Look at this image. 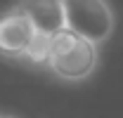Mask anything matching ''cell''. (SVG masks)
Returning <instances> with one entry per match:
<instances>
[{
  "label": "cell",
  "mask_w": 123,
  "mask_h": 118,
  "mask_svg": "<svg viewBox=\"0 0 123 118\" xmlns=\"http://www.w3.org/2000/svg\"><path fill=\"white\" fill-rule=\"evenodd\" d=\"M47 66L62 80L69 83L85 80L97 66V45L74 31L64 29L52 35Z\"/></svg>",
  "instance_id": "cell-1"
},
{
  "label": "cell",
  "mask_w": 123,
  "mask_h": 118,
  "mask_svg": "<svg viewBox=\"0 0 123 118\" xmlns=\"http://www.w3.org/2000/svg\"><path fill=\"white\" fill-rule=\"evenodd\" d=\"M66 29L99 45L114 33L116 19L107 0H64Z\"/></svg>",
  "instance_id": "cell-2"
},
{
  "label": "cell",
  "mask_w": 123,
  "mask_h": 118,
  "mask_svg": "<svg viewBox=\"0 0 123 118\" xmlns=\"http://www.w3.org/2000/svg\"><path fill=\"white\" fill-rule=\"evenodd\" d=\"M36 26L19 7L0 14V54L5 57H24L29 45L36 38Z\"/></svg>",
  "instance_id": "cell-3"
},
{
  "label": "cell",
  "mask_w": 123,
  "mask_h": 118,
  "mask_svg": "<svg viewBox=\"0 0 123 118\" xmlns=\"http://www.w3.org/2000/svg\"><path fill=\"white\" fill-rule=\"evenodd\" d=\"M17 7L33 21L38 33L55 35L66 29L64 0H19Z\"/></svg>",
  "instance_id": "cell-4"
},
{
  "label": "cell",
  "mask_w": 123,
  "mask_h": 118,
  "mask_svg": "<svg viewBox=\"0 0 123 118\" xmlns=\"http://www.w3.org/2000/svg\"><path fill=\"white\" fill-rule=\"evenodd\" d=\"M50 43H52V35L36 33V38L29 45V50H26L24 57L29 61H33V64H47V59H50Z\"/></svg>",
  "instance_id": "cell-5"
},
{
  "label": "cell",
  "mask_w": 123,
  "mask_h": 118,
  "mask_svg": "<svg viewBox=\"0 0 123 118\" xmlns=\"http://www.w3.org/2000/svg\"><path fill=\"white\" fill-rule=\"evenodd\" d=\"M5 118H7V116H5Z\"/></svg>",
  "instance_id": "cell-6"
}]
</instances>
